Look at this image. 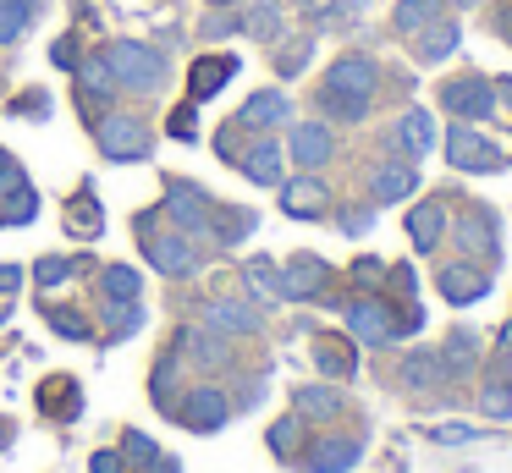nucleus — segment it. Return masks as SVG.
Returning <instances> with one entry per match:
<instances>
[{"mask_svg":"<svg viewBox=\"0 0 512 473\" xmlns=\"http://www.w3.org/2000/svg\"><path fill=\"white\" fill-rule=\"evenodd\" d=\"M105 66L116 72V88H127V94H160L166 88V55L155 50V44H144V39H116V44H105Z\"/></svg>","mask_w":512,"mask_h":473,"instance_id":"1","label":"nucleus"},{"mask_svg":"<svg viewBox=\"0 0 512 473\" xmlns=\"http://www.w3.org/2000/svg\"><path fill=\"white\" fill-rule=\"evenodd\" d=\"M94 138H100L105 160H144V154H149L144 116H127V110H105L100 127H94Z\"/></svg>","mask_w":512,"mask_h":473,"instance_id":"2","label":"nucleus"},{"mask_svg":"<svg viewBox=\"0 0 512 473\" xmlns=\"http://www.w3.org/2000/svg\"><path fill=\"white\" fill-rule=\"evenodd\" d=\"M441 110L457 121H479V116H496V83L485 72H468L441 83Z\"/></svg>","mask_w":512,"mask_h":473,"instance_id":"3","label":"nucleus"},{"mask_svg":"<svg viewBox=\"0 0 512 473\" xmlns=\"http://www.w3.org/2000/svg\"><path fill=\"white\" fill-rule=\"evenodd\" d=\"M166 215L177 220V231H188V237H204V231L215 226V204L204 187L193 182H171L166 187Z\"/></svg>","mask_w":512,"mask_h":473,"instance_id":"4","label":"nucleus"},{"mask_svg":"<svg viewBox=\"0 0 512 473\" xmlns=\"http://www.w3.org/2000/svg\"><path fill=\"white\" fill-rule=\"evenodd\" d=\"M375 88H380V66L369 61V55H342V61L325 72V94H336V99H375Z\"/></svg>","mask_w":512,"mask_h":473,"instance_id":"5","label":"nucleus"},{"mask_svg":"<svg viewBox=\"0 0 512 473\" xmlns=\"http://www.w3.org/2000/svg\"><path fill=\"white\" fill-rule=\"evenodd\" d=\"M347 341H364V347H386V341H397V319H391V308L380 303V297H358V303H347Z\"/></svg>","mask_w":512,"mask_h":473,"instance_id":"6","label":"nucleus"},{"mask_svg":"<svg viewBox=\"0 0 512 473\" xmlns=\"http://www.w3.org/2000/svg\"><path fill=\"white\" fill-rule=\"evenodd\" d=\"M287 154L303 165V171H320V165L336 154V138H331V127H325L320 116H303V121H292V132H287Z\"/></svg>","mask_w":512,"mask_h":473,"instance_id":"7","label":"nucleus"},{"mask_svg":"<svg viewBox=\"0 0 512 473\" xmlns=\"http://www.w3.org/2000/svg\"><path fill=\"white\" fill-rule=\"evenodd\" d=\"M237 171H243L248 182H259V187H281L287 182V149L265 132V138H254L243 154H237Z\"/></svg>","mask_w":512,"mask_h":473,"instance_id":"8","label":"nucleus"},{"mask_svg":"<svg viewBox=\"0 0 512 473\" xmlns=\"http://www.w3.org/2000/svg\"><path fill=\"white\" fill-rule=\"evenodd\" d=\"M446 160H452L457 171H496L501 154H496V143L479 138V132L468 127V121H457V127L446 132Z\"/></svg>","mask_w":512,"mask_h":473,"instance_id":"9","label":"nucleus"},{"mask_svg":"<svg viewBox=\"0 0 512 473\" xmlns=\"http://www.w3.org/2000/svg\"><path fill=\"white\" fill-rule=\"evenodd\" d=\"M144 253H149V264H155L160 275H193V270H199V259H204V253L193 248L188 231H166V237H149V242H144Z\"/></svg>","mask_w":512,"mask_h":473,"instance_id":"10","label":"nucleus"},{"mask_svg":"<svg viewBox=\"0 0 512 473\" xmlns=\"http://www.w3.org/2000/svg\"><path fill=\"white\" fill-rule=\"evenodd\" d=\"M226 413H232V402L221 396V385H193V391L182 396V424L199 429V435L221 429V424H226Z\"/></svg>","mask_w":512,"mask_h":473,"instance_id":"11","label":"nucleus"},{"mask_svg":"<svg viewBox=\"0 0 512 473\" xmlns=\"http://www.w3.org/2000/svg\"><path fill=\"white\" fill-rule=\"evenodd\" d=\"M287 116H292L287 94H281V88H259V94H248V105L237 110V127L243 132H276Z\"/></svg>","mask_w":512,"mask_h":473,"instance_id":"12","label":"nucleus"},{"mask_svg":"<svg viewBox=\"0 0 512 473\" xmlns=\"http://www.w3.org/2000/svg\"><path fill=\"white\" fill-rule=\"evenodd\" d=\"M325 204H331V193H325L320 176H292V182H281V209L292 220H320Z\"/></svg>","mask_w":512,"mask_h":473,"instance_id":"13","label":"nucleus"},{"mask_svg":"<svg viewBox=\"0 0 512 473\" xmlns=\"http://www.w3.org/2000/svg\"><path fill=\"white\" fill-rule=\"evenodd\" d=\"M358 457H364V446H358L353 435H325V440H314V446L303 451V462H309L314 473H347Z\"/></svg>","mask_w":512,"mask_h":473,"instance_id":"14","label":"nucleus"},{"mask_svg":"<svg viewBox=\"0 0 512 473\" xmlns=\"http://www.w3.org/2000/svg\"><path fill=\"white\" fill-rule=\"evenodd\" d=\"M441 297L446 303H457V308H468V303H479V297L490 292V281H485V270H474V264H446L441 275Z\"/></svg>","mask_w":512,"mask_h":473,"instance_id":"15","label":"nucleus"},{"mask_svg":"<svg viewBox=\"0 0 512 473\" xmlns=\"http://www.w3.org/2000/svg\"><path fill=\"white\" fill-rule=\"evenodd\" d=\"M204 325L221 330V336H254L259 314L248 303H237V297H215V303H204Z\"/></svg>","mask_w":512,"mask_h":473,"instance_id":"16","label":"nucleus"},{"mask_svg":"<svg viewBox=\"0 0 512 473\" xmlns=\"http://www.w3.org/2000/svg\"><path fill=\"white\" fill-rule=\"evenodd\" d=\"M408 237H413V248H419V253H435V248H441V237H446V209H441V198L408 209Z\"/></svg>","mask_w":512,"mask_h":473,"instance_id":"17","label":"nucleus"},{"mask_svg":"<svg viewBox=\"0 0 512 473\" xmlns=\"http://www.w3.org/2000/svg\"><path fill=\"white\" fill-rule=\"evenodd\" d=\"M325 259H292L287 270H281V297L287 303H303V297H320V286H325Z\"/></svg>","mask_w":512,"mask_h":473,"instance_id":"18","label":"nucleus"},{"mask_svg":"<svg viewBox=\"0 0 512 473\" xmlns=\"http://www.w3.org/2000/svg\"><path fill=\"white\" fill-rule=\"evenodd\" d=\"M413 187H419V171H413L408 160H386L380 165L375 176H369V198H375V204H397V198H408Z\"/></svg>","mask_w":512,"mask_h":473,"instance_id":"19","label":"nucleus"},{"mask_svg":"<svg viewBox=\"0 0 512 473\" xmlns=\"http://www.w3.org/2000/svg\"><path fill=\"white\" fill-rule=\"evenodd\" d=\"M116 94H122V88H116V72L105 66V55H89V61L78 66V99L83 105H111Z\"/></svg>","mask_w":512,"mask_h":473,"instance_id":"20","label":"nucleus"},{"mask_svg":"<svg viewBox=\"0 0 512 473\" xmlns=\"http://www.w3.org/2000/svg\"><path fill=\"white\" fill-rule=\"evenodd\" d=\"M232 72H237V61H232V55H204V61L193 66V77H188V94H193V99L221 94V88L232 83Z\"/></svg>","mask_w":512,"mask_h":473,"instance_id":"21","label":"nucleus"},{"mask_svg":"<svg viewBox=\"0 0 512 473\" xmlns=\"http://www.w3.org/2000/svg\"><path fill=\"white\" fill-rule=\"evenodd\" d=\"M457 44H463V33H457V22H430V28L424 33H413V50H419V61L424 66H435V61H446V55L457 50Z\"/></svg>","mask_w":512,"mask_h":473,"instance_id":"22","label":"nucleus"},{"mask_svg":"<svg viewBox=\"0 0 512 473\" xmlns=\"http://www.w3.org/2000/svg\"><path fill=\"white\" fill-rule=\"evenodd\" d=\"M446 0H397V11H391V28L402 33V39H413V33H424L430 22H441Z\"/></svg>","mask_w":512,"mask_h":473,"instance_id":"23","label":"nucleus"},{"mask_svg":"<svg viewBox=\"0 0 512 473\" xmlns=\"http://www.w3.org/2000/svg\"><path fill=\"white\" fill-rule=\"evenodd\" d=\"M397 143L413 154V160L430 154L435 149V116H430V110H408V116L397 121Z\"/></svg>","mask_w":512,"mask_h":473,"instance_id":"24","label":"nucleus"},{"mask_svg":"<svg viewBox=\"0 0 512 473\" xmlns=\"http://www.w3.org/2000/svg\"><path fill=\"white\" fill-rule=\"evenodd\" d=\"M342 391H331V385H303V391H298V418H320V424H325V418H336V413H342Z\"/></svg>","mask_w":512,"mask_h":473,"instance_id":"25","label":"nucleus"},{"mask_svg":"<svg viewBox=\"0 0 512 473\" xmlns=\"http://www.w3.org/2000/svg\"><path fill=\"white\" fill-rule=\"evenodd\" d=\"M457 248L463 253H479V248H496V226H490V215L485 209H468L463 215V226H457Z\"/></svg>","mask_w":512,"mask_h":473,"instance_id":"26","label":"nucleus"},{"mask_svg":"<svg viewBox=\"0 0 512 473\" xmlns=\"http://www.w3.org/2000/svg\"><path fill=\"white\" fill-rule=\"evenodd\" d=\"M441 374H446L441 352H413V358L402 363V385H408V391H424V385H435Z\"/></svg>","mask_w":512,"mask_h":473,"instance_id":"27","label":"nucleus"},{"mask_svg":"<svg viewBox=\"0 0 512 473\" xmlns=\"http://www.w3.org/2000/svg\"><path fill=\"white\" fill-rule=\"evenodd\" d=\"M138 292H144V281H138L133 264H111L105 270V303H138Z\"/></svg>","mask_w":512,"mask_h":473,"instance_id":"28","label":"nucleus"},{"mask_svg":"<svg viewBox=\"0 0 512 473\" xmlns=\"http://www.w3.org/2000/svg\"><path fill=\"white\" fill-rule=\"evenodd\" d=\"M34 22V0H0V44H17Z\"/></svg>","mask_w":512,"mask_h":473,"instance_id":"29","label":"nucleus"},{"mask_svg":"<svg viewBox=\"0 0 512 473\" xmlns=\"http://www.w3.org/2000/svg\"><path fill=\"white\" fill-rule=\"evenodd\" d=\"M182 347H188L199 363H210V369L232 358V352H226V341H221V330H188V336H182Z\"/></svg>","mask_w":512,"mask_h":473,"instance_id":"30","label":"nucleus"},{"mask_svg":"<svg viewBox=\"0 0 512 473\" xmlns=\"http://www.w3.org/2000/svg\"><path fill=\"white\" fill-rule=\"evenodd\" d=\"M243 281H248V292H254V297H281V270L270 259H248L243 264Z\"/></svg>","mask_w":512,"mask_h":473,"instance_id":"31","label":"nucleus"},{"mask_svg":"<svg viewBox=\"0 0 512 473\" xmlns=\"http://www.w3.org/2000/svg\"><path fill=\"white\" fill-rule=\"evenodd\" d=\"M243 33H254V39H265V44H281V6H254L243 17Z\"/></svg>","mask_w":512,"mask_h":473,"instance_id":"32","label":"nucleus"},{"mask_svg":"<svg viewBox=\"0 0 512 473\" xmlns=\"http://www.w3.org/2000/svg\"><path fill=\"white\" fill-rule=\"evenodd\" d=\"M105 325H111V336H133L138 325H144V314H138V303H105Z\"/></svg>","mask_w":512,"mask_h":473,"instance_id":"33","label":"nucleus"},{"mask_svg":"<svg viewBox=\"0 0 512 473\" xmlns=\"http://www.w3.org/2000/svg\"><path fill=\"white\" fill-rule=\"evenodd\" d=\"M292 6H298L303 17H314V22H331V17H347V11H358L364 0H292Z\"/></svg>","mask_w":512,"mask_h":473,"instance_id":"34","label":"nucleus"},{"mask_svg":"<svg viewBox=\"0 0 512 473\" xmlns=\"http://www.w3.org/2000/svg\"><path fill=\"white\" fill-rule=\"evenodd\" d=\"M320 110H325L331 121H364V116H369L364 99H336V94H325V88H320Z\"/></svg>","mask_w":512,"mask_h":473,"instance_id":"35","label":"nucleus"},{"mask_svg":"<svg viewBox=\"0 0 512 473\" xmlns=\"http://www.w3.org/2000/svg\"><path fill=\"white\" fill-rule=\"evenodd\" d=\"M479 402H485L490 418H512V380H490Z\"/></svg>","mask_w":512,"mask_h":473,"instance_id":"36","label":"nucleus"},{"mask_svg":"<svg viewBox=\"0 0 512 473\" xmlns=\"http://www.w3.org/2000/svg\"><path fill=\"white\" fill-rule=\"evenodd\" d=\"M309 55H314V39H292V44H281V77H298Z\"/></svg>","mask_w":512,"mask_h":473,"instance_id":"37","label":"nucleus"},{"mask_svg":"<svg viewBox=\"0 0 512 473\" xmlns=\"http://www.w3.org/2000/svg\"><path fill=\"white\" fill-rule=\"evenodd\" d=\"M314 363H320L325 374H336V380H342V374H353V358H347V352H336V347H325V341H314Z\"/></svg>","mask_w":512,"mask_h":473,"instance_id":"38","label":"nucleus"},{"mask_svg":"<svg viewBox=\"0 0 512 473\" xmlns=\"http://www.w3.org/2000/svg\"><path fill=\"white\" fill-rule=\"evenodd\" d=\"M45 319H50V325H56L67 341H83V336H89V325H83V319L72 314V308H45Z\"/></svg>","mask_w":512,"mask_h":473,"instance_id":"39","label":"nucleus"},{"mask_svg":"<svg viewBox=\"0 0 512 473\" xmlns=\"http://www.w3.org/2000/svg\"><path fill=\"white\" fill-rule=\"evenodd\" d=\"M72 270H78V259H39L34 275H39V286H61Z\"/></svg>","mask_w":512,"mask_h":473,"instance_id":"40","label":"nucleus"},{"mask_svg":"<svg viewBox=\"0 0 512 473\" xmlns=\"http://www.w3.org/2000/svg\"><path fill=\"white\" fill-rule=\"evenodd\" d=\"M298 429H303V418H281V424L270 429V446H276L281 457H287V451L298 446Z\"/></svg>","mask_w":512,"mask_h":473,"instance_id":"41","label":"nucleus"},{"mask_svg":"<svg viewBox=\"0 0 512 473\" xmlns=\"http://www.w3.org/2000/svg\"><path fill=\"white\" fill-rule=\"evenodd\" d=\"M226 33H243V22H237L232 11L215 6V11H210V22H204V39H226Z\"/></svg>","mask_w":512,"mask_h":473,"instance_id":"42","label":"nucleus"},{"mask_svg":"<svg viewBox=\"0 0 512 473\" xmlns=\"http://www.w3.org/2000/svg\"><path fill=\"white\" fill-rule=\"evenodd\" d=\"M12 187H23V165L0 149V193H12Z\"/></svg>","mask_w":512,"mask_h":473,"instance_id":"43","label":"nucleus"},{"mask_svg":"<svg viewBox=\"0 0 512 473\" xmlns=\"http://www.w3.org/2000/svg\"><path fill=\"white\" fill-rule=\"evenodd\" d=\"M127 457H133V462H155L160 451H155V440H149V435H127Z\"/></svg>","mask_w":512,"mask_h":473,"instance_id":"44","label":"nucleus"},{"mask_svg":"<svg viewBox=\"0 0 512 473\" xmlns=\"http://www.w3.org/2000/svg\"><path fill=\"white\" fill-rule=\"evenodd\" d=\"M435 440H446V446H463V440H474V429H468V424H441V429H435Z\"/></svg>","mask_w":512,"mask_h":473,"instance_id":"45","label":"nucleus"},{"mask_svg":"<svg viewBox=\"0 0 512 473\" xmlns=\"http://www.w3.org/2000/svg\"><path fill=\"white\" fill-rule=\"evenodd\" d=\"M369 220H375L369 209H347V215H342V231H347V237H358V231H369Z\"/></svg>","mask_w":512,"mask_h":473,"instance_id":"46","label":"nucleus"},{"mask_svg":"<svg viewBox=\"0 0 512 473\" xmlns=\"http://www.w3.org/2000/svg\"><path fill=\"white\" fill-rule=\"evenodd\" d=\"M89 468H94V473H122V457H116V451H94Z\"/></svg>","mask_w":512,"mask_h":473,"instance_id":"47","label":"nucleus"},{"mask_svg":"<svg viewBox=\"0 0 512 473\" xmlns=\"http://www.w3.org/2000/svg\"><path fill=\"white\" fill-rule=\"evenodd\" d=\"M50 55H56V66H78V44H72V39H61Z\"/></svg>","mask_w":512,"mask_h":473,"instance_id":"48","label":"nucleus"},{"mask_svg":"<svg viewBox=\"0 0 512 473\" xmlns=\"http://www.w3.org/2000/svg\"><path fill=\"white\" fill-rule=\"evenodd\" d=\"M171 132H177V138H193V110H177V116H171Z\"/></svg>","mask_w":512,"mask_h":473,"instance_id":"49","label":"nucleus"},{"mask_svg":"<svg viewBox=\"0 0 512 473\" xmlns=\"http://www.w3.org/2000/svg\"><path fill=\"white\" fill-rule=\"evenodd\" d=\"M17 281H23V270H17V264H6V270H0V292H12Z\"/></svg>","mask_w":512,"mask_h":473,"instance_id":"50","label":"nucleus"},{"mask_svg":"<svg viewBox=\"0 0 512 473\" xmlns=\"http://www.w3.org/2000/svg\"><path fill=\"white\" fill-rule=\"evenodd\" d=\"M501 352H507V358H512V325L501 330Z\"/></svg>","mask_w":512,"mask_h":473,"instance_id":"51","label":"nucleus"},{"mask_svg":"<svg viewBox=\"0 0 512 473\" xmlns=\"http://www.w3.org/2000/svg\"><path fill=\"white\" fill-rule=\"evenodd\" d=\"M210 6H221V11H232V6H243V0H210Z\"/></svg>","mask_w":512,"mask_h":473,"instance_id":"52","label":"nucleus"},{"mask_svg":"<svg viewBox=\"0 0 512 473\" xmlns=\"http://www.w3.org/2000/svg\"><path fill=\"white\" fill-rule=\"evenodd\" d=\"M6 440H12V424H0V446H6Z\"/></svg>","mask_w":512,"mask_h":473,"instance_id":"53","label":"nucleus"},{"mask_svg":"<svg viewBox=\"0 0 512 473\" xmlns=\"http://www.w3.org/2000/svg\"><path fill=\"white\" fill-rule=\"evenodd\" d=\"M501 28H507V39H512V17H501Z\"/></svg>","mask_w":512,"mask_h":473,"instance_id":"54","label":"nucleus"},{"mask_svg":"<svg viewBox=\"0 0 512 473\" xmlns=\"http://www.w3.org/2000/svg\"><path fill=\"white\" fill-rule=\"evenodd\" d=\"M0 325H6V303H0Z\"/></svg>","mask_w":512,"mask_h":473,"instance_id":"55","label":"nucleus"}]
</instances>
